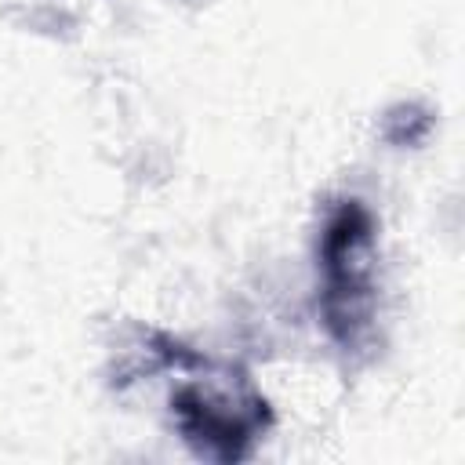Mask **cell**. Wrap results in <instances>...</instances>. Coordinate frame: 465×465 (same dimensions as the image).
Listing matches in <instances>:
<instances>
[{
  "mask_svg": "<svg viewBox=\"0 0 465 465\" xmlns=\"http://www.w3.org/2000/svg\"><path fill=\"white\" fill-rule=\"evenodd\" d=\"M374 222L360 200H345L323 225L320 265H323V320L341 345H356L371 323V280H367V247Z\"/></svg>",
  "mask_w": 465,
  "mask_h": 465,
  "instance_id": "obj_1",
  "label": "cell"
},
{
  "mask_svg": "<svg viewBox=\"0 0 465 465\" xmlns=\"http://www.w3.org/2000/svg\"><path fill=\"white\" fill-rule=\"evenodd\" d=\"M174 411H178L182 432L189 440H203L207 454H218V458H240L243 454L240 440L251 436V425L232 411L214 407L200 389H182L174 396Z\"/></svg>",
  "mask_w": 465,
  "mask_h": 465,
  "instance_id": "obj_2",
  "label": "cell"
}]
</instances>
